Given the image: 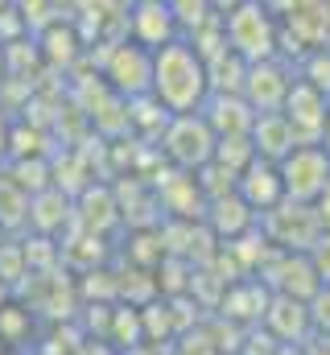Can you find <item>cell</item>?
Masks as SVG:
<instances>
[{
	"instance_id": "1",
	"label": "cell",
	"mask_w": 330,
	"mask_h": 355,
	"mask_svg": "<svg viewBox=\"0 0 330 355\" xmlns=\"http://www.w3.org/2000/svg\"><path fill=\"white\" fill-rule=\"evenodd\" d=\"M149 95L169 116L198 112L207 103V95H211V75H207L202 54L182 37L157 46L153 50V71H149Z\"/></svg>"
},
{
	"instance_id": "2",
	"label": "cell",
	"mask_w": 330,
	"mask_h": 355,
	"mask_svg": "<svg viewBox=\"0 0 330 355\" xmlns=\"http://www.w3.org/2000/svg\"><path fill=\"white\" fill-rule=\"evenodd\" d=\"M223 42L244 62L281 58V21L268 8H260L256 0H244L223 17Z\"/></svg>"
},
{
	"instance_id": "3",
	"label": "cell",
	"mask_w": 330,
	"mask_h": 355,
	"mask_svg": "<svg viewBox=\"0 0 330 355\" xmlns=\"http://www.w3.org/2000/svg\"><path fill=\"white\" fill-rule=\"evenodd\" d=\"M260 219H264V240L277 244L281 252H310L318 244V236H322V223H318V215H314L310 202L281 198Z\"/></svg>"
},
{
	"instance_id": "4",
	"label": "cell",
	"mask_w": 330,
	"mask_h": 355,
	"mask_svg": "<svg viewBox=\"0 0 330 355\" xmlns=\"http://www.w3.org/2000/svg\"><path fill=\"white\" fill-rule=\"evenodd\" d=\"M277 174H281L285 198H293V202H314V198L330 186V157H327L322 145H293V149L277 162Z\"/></svg>"
},
{
	"instance_id": "5",
	"label": "cell",
	"mask_w": 330,
	"mask_h": 355,
	"mask_svg": "<svg viewBox=\"0 0 330 355\" xmlns=\"http://www.w3.org/2000/svg\"><path fill=\"white\" fill-rule=\"evenodd\" d=\"M215 132L211 124L202 120V112H186V116H169L165 120V153L182 166V170H202L211 157H215Z\"/></svg>"
},
{
	"instance_id": "6",
	"label": "cell",
	"mask_w": 330,
	"mask_h": 355,
	"mask_svg": "<svg viewBox=\"0 0 330 355\" xmlns=\"http://www.w3.org/2000/svg\"><path fill=\"white\" fill-rule=\"evenodd\" d=\"M281 116L289 120L293 137L302 145H318L322 141V128H327V116H330V99L318 87H310L306 79H293V87L281 103Z\"/></svg>"
},
{
	"instance_id": "7",
	"label": "cell",
	"mask_w": 330,
	"mask_h": 355,
	"mask_svg": "<svg viewBox=\"0 0 330 355\" xmlns=\"http://www.w3.org/2000/svg\"><path fill=\"white\" fill-rule=\"evenodd\" d=\"M293 87V71L281 58H264V62H248L240 95L252 112H281L285 95Z\"/></svg>"
},
{
	"instance_id": "8",
	"label": "cell",
	"mask_w": 330,
	"mask_h": 355,
	"mask_svg": "<svg viewBox=\"0 0 330 355\" xmlns=\"http://www.w3.org/2000/svg\"><path fill=\"white\" fill-rule=\"evenodd\" d=\"M264 272H268V285L277 289V297L310 302L322 289V281H318V272H314L306 252H277V261L264 268Z\"/></svg>"
},
{
	"instance_id": "9",
	"label": "cell",
	"mask_w": 330,
	"mask_h": 355,
	"mask_svg": "<svg viewBox=\"0 0 330 355\" xmlns=\"http://www.w3.org/2000/svg\"><path fill=\"white\" fill-rule=\"evenodd\" d=\"M149 71H153V50H145L137 42H124L107 62V83L120 95L137 99V95H149Z\"/></svg>"
},
{
	"instance_id": "10",
	"label": "cell",
	"mask_w": 330,
	"mask_h": 355,
	"mask_svg": "<svg viewBox=\"0 0 330 355\" xmlns=\"http://www.w3.org/2000/svg\"><path fill=\"white\" fill-rule=\"evenodd\" d=\"M236 194L244 198V202L252 207V211H256V215L272 211V207L285 198V190H281V174H277V162L252 157L244 170L236 174Z\"/></svg>"
},
{
	"instance_id": "11",
	"label": "cell",
	"mask_w": 330,
	"mask_h": 355,
	"mask_svg": "<svg viewBox=\"0 0 330 355\" xmlns=\"http://www.w3.org/2000/svg\"><path fill=\"white\" fill-rule=\"evenodd\" d=\"M198 112H202V120L211 124L215 137H248L252 120H256V112L248 107L244 95H236V91H211Z\"/></svg>"
},
{
	"instance_id": "12",
	"label": "cell",
	"mask_w": 330,
	"mask_h": 355,
	"mask_svg": "<svg viewBox=\"0 0 330 355\" xmlns=\"http://www.w3.org/2000/svg\"><path fill=\"white\" fill-rule=\"evenodd\" d=\"M173 8H169V0H137V8H132V42L137 46H145V50H157L165 42H173L177 33H173Z\"/></svg>"
},
{
	"instance_id": "13",
	"label": "cell",
	"mask_w": 330,
	"mask_h": 355,
	"mask_svg": "<svg viewBox=\"0 0 330 355\" xmlns=\"http://www.w3.org/2000/svg\"><path fill=\"white\" fill-rule=\"evenodd\" d=\"M248 141H252L256 157H264V162H281L293 145H302V141L293 137V128H289V120H285L281 112H256Z\"/></svg>"
},
{
	"instance_id": "14",
	"label": "cell",
	"mask_w": 330,
	"mask_h": 355,
	"mask_svg": "<svg viewBox=\"0 0 330 355\" xmlns=\"http://www.w3.org/2000/svg\"><path fill=\"white\" fill-rule=\"evenodd\" d=\"M264 322H268V331H272L281 343H293V339H302L306 331H314L306 302H293V297H268Z\"/></svg>"
},
{
	"instance_id": "15",
	"label": "cell",
	"mask_w": 330,
	"mask_h": 355,
	"mask_svg": "<svg viewBox=\"0 0 330 355\" xmlns=\"http://www.w3.org/2000/svg\"><path fill=\"white\" fill-rule=\"evenodd\" d=\"M29 223V194L17 178L0 174V227H21Z\"/></svg>"
},
{
	"instance_id": "16",
	"label": "cell",
	"mask_w": 330,
	"mask_h": 355,
	"mask_svg": "<svg viewBox=\"0 0 330 355\" xmlns=\"http://www.w3.org/2000/svg\"><path fill=\"white\" fill-rule=\"evenodd\" d=\"M302 79H306L310 87H318L330 99V46H318V50H310V54H306Z\"/></svg>"
},
{
	"instance_id": "17",
	"label": "cell",
	"mask_w": 330,
	"mask_h": 355,
	"mask_svg": "<svg viewBox=\"0 0 330 355\" xmlns=\"http://www.w3.org/2000/svg\"><path fill=\"white\" fill-rule=\"evenodd\" d=\"M306 310H310V327L330 335V285H322V289L306 302Z\"/></svg>"
},
{
	"instance_id": "18",
	"label": "cell",
	"mask_w": 330,
	"mask_h": 355,
	"mask_svg": "<svg viewBox=\"0 0 330 355\" xmlns=\"http://www.w3.org/2000/svg\"><path fill=\"white\" fill-rule=\"evenodd\" d=\"M306 257H310V265H314V272H318V281H322V285H330V232H322V236H318V244H314Z\"/></svg>"
},
{
	"instance_id": "19",
	"label": "cell",
	"mask_w": 330,
	"mask_h": 355,
	"mask_svg": "<svg viewBox=\"0 0 330 355\" xmlns=\"http://www.w3.org/2000/svg\"><path fill=\"white\" fill-rule=\"evenodd\" d=\"M310 207H314V215H318L322 232H330V186L322 190V194H318V198H314V202H310Z\"/></svg>"
},
{
	"instance_id": "20",
	"label": "cell",
	"mask_w": 330,
	"mask_h": 355,
	"mask_svg": "<svg viewBox=\"0 0 330 355\" xmlns=\"http://www.w3.org/2000/svg\"><path fill=\"white\" fill-rule=\"evenodd\" d=\"M8 137H12V124H8V116L0 112V157L8 153Z\"/></svg>"
},
{
	"instance_id": "21",
	"label": "cell",
	"mask_w": 330,
	"mask_h": 355,
	"mask_svg": "<svg viewBox=\"0 0 330 355\" xmlns=\"http://www.w3.org/2000/svg\"><path fill=\"white\" fill-rule=\"evenodd\" d=\"M322 149H327V157H330V116H327V128H322V141H318Z\"/></svg>"
},
{
	"instance_id": "22",
	"label": "cell",
	"mask_w": 330,
	"mask_h": 355,
	"mask_svg": "<svg viewBox=\"0 0 330 355\" xmlns=\"http://www.w3.org/2000/svg\"><path fill=\"white\" fill-rule=\"evenodd\" d=\"M0 306H4V285H0Z\"/></svg>"
}]
</instances>
